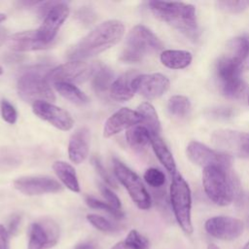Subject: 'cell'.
Returning a JSON list of instances; mask_svg holds the SVG:
<instances>
[{"mask_svg":"<svg viewBox=\"0 0 249 249\" xmlns=\"http://www.w3.org/2000/svg\"><path fill=\"white\" fill-rule=\"evenodd\" d=\"M124 31L125 28L122 21L117 19L106 20L72 46L67 52V57L78 61L93 57L118 44Z\"/></svg>","mask_w":249,"mask_h":249,"instance_id":"6da1fadb","label":"cell"},{"mask_svg":"<svg viewBox=\"0 0 249 249\" xmlns=\"http://www.w3.org/2000/svg\"><path fill=\"white\" fill-rule=\"evenodd\" d=\"M148 5L160 20L166 22L193 40L197 38L198 25L196 8L193 5L167 1H151Z\"/></svg>","mask_w":249,"mask_h":249,"instance_id":"7a4b0ae2","label":"cell"},{"mask_svg":"<svg viewBox=\"0 0 249 249\" xmlns=\"http://www.w3.org/2000/svg\"><path fill=\"white\" fill-rule=\"evenodd\" d=\"M229 169L220 166L203 168L202 184L206 196L217 205L227 206L235 197L236 185Z\"/></svg>","mask_w":249,"mask_h":249,"instance_id":"3957f363","label":"cell"},{"mask_svg":"<svg viewBox=\"0 0 249 249\" xmlns=\"http://www.w3.org/2000/svg\"><path fill=\"white\" fill-rule=\"evenodd\" d=\"M162 43L149 28L135 25L127 34L120 59L124 62H139L146 55L162 50Z\"/></svg>","mask_w":249,"mask_h":249,"instance_id":"277c9868","label":"cell"},{"mask_svg":"<svg viewBox=\"0 0 249 249\" xmlns=\"http://www.w3.org/2000/svg\"><path fill=\"white\" fill-rule=\"evenodd\" d=\"M170 202L178 225L185 233L191 234L194 231L191 216V190L186 180L178 172L172 175V182L170 185Z\"/></svg>","mask_w":249,"mask_h":249,"instance_id":"5b68a950","label":"cell"},{"mask_svg":"<svg viewBox=\"0 0 249 249\" xmlns=\"http://www.w3.org/2000/svg\"><path fill=\"white\" fill-rule=\"evenodd\" d=\"M46 74H43L41 69L33 68L20 75L17 89L22 100L32 104L39 101H54L55 96L46 79Z\"/></svg>","mask_w":249,"mask_h":249,"instance_id":"8992f818","label":"cell"},{"mask_svg":"<svg viewBox=\"0 0 249 249\" xmlns=\"http://www.w3.org/2000/svg\"><path fill=\"white\" fill-rule=\"evenodd\" d=\"M98 68L94 63L72 60L49 70L46 79L49 84L53 85L56 83L80 84L92 77Z\"/></svg>","mask_w":249,"mask_h":249,"instance_id":"52a82bcc","label":"cell"},{"mask_svg":"<svg viewBox=\"0 0 249 249\" xmlns=\"http://www.w3.org/2000/svg\"><path fill=\"white\" fill-rule=\"evenodd\" d=\"M113 164L116 178L125 188L137 207L143 210L149 209L152 204L151 196L139 176L117 159L113 160Z\"/></svg>","mask_w":249,"mask_h":249,"instance_id":"ba28073f","label":"cell"},{"mask_svg":"<svg viewBox=\"0 0 249 249\" xmlns=\"http://www.w3.org/2000/svg\"><path fill=\"white\" fill-rule=\"evenodd\" d=\"M211 141L218 151L229 156L249 158V134L233 129H218L211 134Z\"/></svg>","mask_w":249,"mask_h":249,"instance_id":"9c48e42d","label":"cell"},{"mask_svg":"<svg viewBox=\"0 0 249 249\" xmlns=\"http://www.w3.org/2000/svg\"><path fill=\"white\" fill-rule=\"evenodd\" d=\"M186 154L193 163L202 166L203 168L207 166H220L230 169L231 164V156L211 149L197 141H191L188 144Z\"/></svg>","mask_w":249,"mask_h":249,"instance_id":"30bf717a","label":"cell"},{"mask_svg":"<svg viewBox=\"0 0 249 249\" xmlns=\"http://www.w3.org/2000/svg\"><path fill=\"white\" fill-rule=\"evenodd\" d=\"M69 15V7L65 2L55 1L43 18V21L37 29L39 39L46 44H53L60 26Z\"/></svg>","mask_w":249,"mask_h":249,"instance_id":"8fae6325","label":"cell"},{"mask_svg":"<svg viewBox=\"0 0 249 249\" xmlns=\"http://www.w3.org/2000/svg\"><path fill=\"white\" fill-rule=\"evenodd\" d=\"M204 228L213 237L221 240H234L242 234L244 224L233 217L215 216L205 222Z\"/></svg>","mask_w":249,"mask_h":249,"instance_id":"7c38bea8","label":"cell"},{"mask_svg":"<svg viewBox=\"0 0 249 249\" xmlns=\"http://www.w3.org/2000/svg\"><path fill=\"white\" fill-rule=\"evenodd\" d=\"M14 187L26 196L54 194L62 191L61 185L55 179L42 175L19 177L14 181Z\"/></svg>","mask_w":249,"mask_h":249,"instance_id":"4fadbf2b","label":"cell"},{"mask_svg":"<svg viewBox=\"0 0 249 249\" xmlns=\"http://www.w3.org/2000/svg\"><path fill=\"white\" fill-rule=\"evenodd\" d=\"M59 238L58 227L52 220L33 223L29 228L28 249H49Z\"/></svg>","mask_w":249,"mask_h":249,"instance_id":"5bb4252c","label":"cell"},{"mask_svg":"<svg viewBox=\"0 0 249 249\" xmlns=\"http://www.w3.org/2000/svg\"><path fill=\"white\" fill-rule=\"evenodd\" d=\"M169 80L160 73L138 74L132 81L135 93H139L147 99H155L161 96L169 89Z\"/></svg>","mask_w":249,"mask_h":249,"instance_id":"9a60e30c","label":"cell"},{"mask_svg":"<svg viewBox=\"0 0 249 249\" xmlns=\"http://www.w3.org/2000/svg\"><path fill=\"white\" fill-rule=\"evenodd\" d=\"M32 111L41 120L48 122L60 130H70L74 125L72 116L66 110L55 106L51 102H35L32 104Z\"/></svg>","mask_w":249,"mask_h":249,"instance_id":"2e32d148","label":"cell"},{"mask_svg":"<svg viewBox=\"0 0 249 249\" xmlns=\"http://www.w3.org/2000/svg\"><path fill=\"white\" fill-rule=\"evenodd\" d=\"M141 117L139 114L129 108L124 107L111 115L104 124L103 136L111 137L124 129H128L134 125L141 124Z\"/></svg>","mask_w":249,"mask_h":249,"instance_id":"e0dca14e","label":"cell"},{"mask_svg":"<svg viewBox=\"0 0 249 249\" xmlns=\"http://www.w3.org/2000/svg\"><path fill=\"white\" fill-rule=\"evenodd\" d=\"M53 44L42 42L37 34V30H26L13 34L8 38V46L15 52H30L45 50Z\"/></svg>","mask_w":249,"mask_h":249,"instance_id":"ac0fdd59","label":"cell"},{"mask_svg":"<svg viewBox=\"0 0 249 249\" xmlns=\"http://www.w3.org/2000/svg\"><path fill=\"white\" fill-rule=\"evenodd\" d=\"M89 150V131L87 127L77 129L70 137L68 156L72 162L81 163L86 160Z\"/></svg>","mask_w":249,"mask_h":249,"instance_id":"d6986e66","label":"cell"},{"mask_svg":"<svg viewBox=\"0 0 249 249\" xmlns=\"http://www.w3.org/2000/svg\"><path fill=\"white\" fill-rule=\"evenodd\" d=\"M242 70L249 69V36L242 35L232 38L227 45L226 54Z\"/></svg>","mask_w":249,"mask_h":249,"instance_id":"ffe728a7","label":"cell"},{"mask_svg":"<svg viewBox=\"0 0 249 249\" xmlns=\"http://www.w3.org/2000/svg\"><path fill=\"white\" fill-rule=\"evenodd\" d=\"M135 71L125 72L116 80H114L111 89L110 96L116 101H127L132 98L135 91L132 87V81L137 76Z\"/></svg>","mask_w":249,"mask_h":249,"instance_id":"44dd1931","label":"cell"},{"mask_svg":"<svg viewBox=\"0 0 249 249\" xmlns=\"http://www.w3.org/2000/svg\"><path fill=\"white\" fill-rule=\"evenodd\" d=\"M151 144L153 150L160 161V163L164 166V168L171 174L174 175L177 173V167L174 160V158L166 146L165 142L160 138V135H153L151 136Z\"/></svg>","mask_w":249,"mask_h":249,"instance_id":"7402d4cb","label":"cell"},{"mask_svg":"<svg viewBox=\"0 0 249 249\" xmlns=\"http://www.w3.org/2000/svg\"><path fill=\"white\" fill-rule=\"evenodd\" d=\"M53 169L67 189L74 193L80 192L78 177L74 167L71 164L63 160H56L53 164Z\"/></svg>","mask_w":249,"mask_h":249,"instance_id":"603a6c76","label":"cell"},{"mask_svg":"<svg viewBox=\"0 0 249 249\" xmlns=\"http://www.w3.org/2000/svg\"><path fill=\"white\" fill-rule=\"evenodd\" d=\"M192 53L183 50H165L160 53L161 63L170 69H183L192 62Z\"/></svg>","mask_w":249,"mask_h":249,"instance_id":"cb8c5ba5","label":"cell"},{"mask_svg":"<svg viewBox=\"0 0 249 249\" xmlns=\"http://www.w3.org/2000/svg\"><path fill=\"white\" fill-rule=\"evenodd\" d=\"M151 132L142 124L134 125L125 132L127 144L135 151H143L149 143H151Z\"/></svg>","mask_w":249,"mask_h":249,"instance_id":"d4e9b609","label":"cell"},{"mask_svg":"<svg viewBox=\"0 0 249 249\" xmlns=\"http://www.w3.org/2000/svg\"><path fill=\"white\" fill-rule=\"evenodd\" d=\"M136 112L141 117V124L147 127L151 134L160 135V123L154 106L149 102H143L137 107Z\"/></svg>","mask_w":249,"mask_h":249,"instance_id":"484cf974","label":"cell"},{"mask_svg":"<svg viewBox=\"0 0 249 249\" xmlns=\"http://www.w3.org/2000/svg\"><path fill=\"white\" fill-rule=\"evenodd\" d=\"M114 73L106 66H100L93 75L92 88L99 95H105L110 92L111 86L114 82Z\"/></svg>","mask_w":249,"mask_h":249,"instance_id":"4316f807","label":"cell"},{"mask_svg":"<svg viewBox=\"0 0 249 249\" xmlns=\"http://www.w3.org/2000/svg\"><path fill=\"white\" fill-rule=\"evenodd\" d=\"M56 91L65 99L76 105H85L89 103V97L79 88L69 83H56L53 85Z\"/></svg>","mask_w":249,"mask_h":249,"instance_id":"83f0119b","label":"cell"},{"mask_svg":"<svg viewBox=\"0 0 249 249\" xmlns=\"http://www.w3.org/2000/svg\"><path fill=\"white\" fill-rule=\"evenodd\" d=\"M167 109L171 115L178 118H183L191 109L190 99L184 95H173L168 100Z\"/></svg>","mask_w":249,"mask_h":249,"instance_id":"f1b7e54d","label":"cell"},{"mask_svg":"<svg viewBox=\"0 0 249 249\" xmlns=\"http://www.w3.org/2000/svg\"><path fill=\"white\" fill-rule=\"evenodd\" d=\"M21 159L18 153L9 148L0 149V169L9 170L18 166Z\"/></svg>","mask_w":249,"mask_h":249,"instance_id":"f546056e","label":"cell"},{"mask_svg":"<svg viewBox=\"0 0 249 249\" xmlns=\"http://www.w3.org/2000/svg\"><path fill=\"white\" fill-rule=\"evenodd\" d=\"M87 220L100 231L106 233H114L119 231V227L117 225L111 223L109 220L102 216L96 214H89L87 215Z\"/></svg>","mask_w":249,"mask_h":249,"instance_id":"4dcf8cb0","label":"cell"},{"mask_svg":"<svg viewBox=\"0 0 249 249\" xmlns=\"http://www.w3.org/2000/svg\"><path fill=\"white\" fill-rule=\"evenodd\" d=\"M216 6L218 9L230 13V14H239L249 8V0H223L217 1Z\"/></svg>","mask_w":249,"mask_h":249,"instance_id":"1f68e13d","label":"cell"},{"mask_svg":"<svg viewBox=\"0 0 249 249\" xmlns=\"http://www.w3.org/2000/svg\"><path fill=\"white\" fill-rule=\"evenodd\" d=\"M124 243L129 249H149L150 248V241L148 240V238L142 235L136 230H131L127 233L124 239Z\"/></svg>","mask_w":249,"mask_h":249,"instance_id":"d6a6232c","label":"cell"},{"mask_svg":"<svg viewBox=\"0 0 249 249\" xmlns=\"http://www.w3.org/2000/svg\"><path fill=\"white\" fill-rule=\"evenodd\" d=\"M86 202H87V204L89 207L105 211V212H107L108 214H110L111 216H113L116 219H122L124 216V213L121 210L116 209L112 205H110L109 203L101 201V200H98V199H96V198H94L92 196H86Z\"/></svg>","mask_w":249,"mask_h":249,"instance_id":"836d02e7","label":"cell"},{"mask_svg":"<svg viewBox=\"0 0 249 249\" xmlns=\"http://www.w3.org/2000/svg\"><path fill=\"white\" fill-rule=\"evenodd\" d=\"M144 180L153 188H160L165 183V175L158 168H148L144 173Z\"/></svg>","mask_w":249,"mask_h":249,"instance_id":"e575fe53","label":"cell"},{"mask_svg":"<svg viewBox=\"0 0 249 249\" xmlns=\"http://www.w3.org/2000/svg\"><path fill=\"white\" fill-rule=\"evenodd\" d=\"M0 111L1 117L6 123L10 124H16L18 120V113L13 104H11L8 100L3 99L0 104Z\"/></svg>","mask_w":249,"mask_h":249,"instance_id":"d590c367","label":"cell"},{"mask_svg":"<svg viewBox=\"0 0 249 249\" xmlns=\"http://www.w3.org/2000/svg\"><path fill=\"white\" fill-rule=\"evenodd\" d=\"M98 188H99V191H100L102 196L106 199L107 203L112 205L114 208L120 210L122 203H121L120 198L117 196V195L102 183H98Z\"/></svg>","mask_w":249,"mask_h":249,"instance_id":"8d00e7d4","label":"cell"},{"mask_svg":"<svg viewBox=\"0 0 249 249\" xmlns=\"http://www.w3.org/2000/svg\"><path fill=\"white\" fill-rule=\"evenodd\" d=\"M92 164L96 170V172L99 174V176L104 180L105 183H107L109 186L112 187H116V183L113 180V178L111 177V175L107 172V170L104 168L103 164L101 163L100 160L98 158H93L92 159Z\"/></svg>","mask_w":249,"mask_h":249,"instance_id":"74e56055","label":"cell"},{"mask_svg":"<svg viewBox=\"0 0 249 249\" xmlns=\"http://www.w3.org/2000/svg\"><path fill=\"white\" fill-rule=\"evenodd\" d=\"M9 235L8 230L0 224V249H9Z\"/></svg>","mask_w":249,"mask_h":249,"instance_id":"f35d334b","label":"cell"},{"mask_svg":"<svg viewBox=\"0 0 249 249\" xmlns=\"http://www.w3.org/2000/svg\"><path fill=\"white\" fill-rule=\"evenodd\" d=\"M19 222H20V217L18 215H14L12 217V219H11V221L9 223V230H8L9 234L15 235L18 232Z\"/></svg>","mask_w":249,"mask_h":249,"instance_id":"ab89813d","label":"cell"},{"mask_svg":"<svg viewBox=\"0 0 249 249\" xmlns=\"http://www.w3.org/2000/svg\"><path fill=\"white\" fill-rule=\"evenodd\" d=\"M74 249H97V247L91 241H84L75 245Z\"/></svg>","mask_w":249,"mask_h":249,"instance_id":"60d3db41","label":"cell"},{"mask_svg":"<svg viewBox=\"0 0 249 249\" xmlns=\"http://www.w3.org/2000/svg\"><path fill=\"white\" fill-rule=\"evenodd\" d=\"M8 39V31L5 27L0 26V47L4 44V42Z\"/></svg>","mask_w":249,"mask_h":249,"instance_id":"b9f144b4","label":"cell"},{"mask_svg":"<svg viewBox=\"0 0 249 249\" xmlns=\"http://www.w3.org/2000/svg\"><path fill=\"white\" fill-rule=\"evenodd\" d=\"M110 249H129V248L125 245L124 241H119L115 245H113Z\"/></svg>","mask_w":249,"mask_h":249,"instance_id":"7bdbcfd3","label":"cell"},{"mask_svg":"<svg viewBox=\"0 0 249 249\" xmlns=\"http://www.w3.org/2000/svg\"><path fill=\"white\" fill-rule=\"evenodd\" d=\"M207 249H220V248H219L217 245H215V244L211 243V244H209V245H208Z\"/></svg>","mask_w":249,"mask_h":249,"instance_id":"ee69618b","label":"cell"},{"mask_svg":"<svg viewBox=\"0 0 249 249\" xmlns=\"http://www.w3.org/2000/svg\"><path fill=\"white\" fill-rule=\"evenodd\" d=\"M5 19H6V16H5L4 14L0 13V22H2V21L5 20Z\"/></svg>","mask_w":249,"mask_h":249,"instance_id":"f6af8a7d","label":"cell"},{"mask_svg":"<svg viewBox=\"0 0 249 249\" xmlns=\"http://www.w3.org/2000/svg\"><path fill=\"white\" fill-rule=\"evenodd\" d=\"M243 249H249V241L245 244V246L243 247Z\"/></svg>","mask_w":249,"mask_h":249,"instance_id":"bcb514c9","label":"cell"},{"mask_svg":"<svg viewBox=\"0 0 249 249\" xmlns=\"http://www.w3.org/2000/svg\"><path fill=\"white\" fill-rule=\"evenodd\" d=\"M3 74V68L0 66V75H2Z\"/></svg>","mask_w":249,"mask_h":249,"instance_id":"7dc6e473","label":"cell"},{"mask_svg":"<svg viewBox=\"0 0 249 249\" xmlns=\"http://www.w3.org/2000/svg\"><path fill=\"white\" fill-rule=\"evenodd\" d=\"M247 227L249 228V216H248V218H247Z\"/></svg>","mask_w":249,"mask_h":249,"instance_id":"c3c4849f","label":"cell"},{"mask_svg":"<svg viewBox=\"0 0 249 249\" xmlns=\"http://www.w3.org/2000/svg\"><path fill=\"white\" fill-rule=\"evenodd\" d=\"M248 104H249V95H248Z\"/></svg>","mask_w":249,"mask_h":249,"instance_id":"681fc988","label":"cell"}]
</instances>
